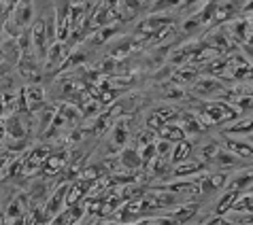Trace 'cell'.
I'll list each match as a JSON object with an SVG mask.
<instances>
[{
  "label": "cell",
  "instance_id": "6da1fadb",
  "mask_svg": "<svg viewBox=\"0 0 253 225\" xmlns=\"http://www.w3.org/2000/svg\"><path fill=\"white\" fill-rule=\"evenodd\" d=\"M253 185V168H245L241 172H234L232 177L228 179V185L226 189L228 191H236V193H243Z\"/></svg>",
  "mask_w": 253,
  "mask_h": 225
},
{
  "label": "cell",
  "instance_id": "7a4b0ae2",
  "mask_svg": "<svg viewBox=\"0 0 253 225\" xmlns=\"http://www.w3.org/2000/svg\"><path fill=\"white\" fill-rule=\"evenodd\" d=\"M226 151L234 153L236 157H241L243 161H253V145H249L247 140H236V138H226L223 140Z\"/></svg>",
  "mask_w": 253,
  "mask_h": 225
},
{
  "label": "cell",
  "instance_id": "3957f363",
  "mask_svg": "<svg viewBox=\"0 0 253 225\" xmlns=\"http://www.w3.org/2000/svg\"><path fill=\"white\" fill-rule=\"evenodd\" d=\"M202 161H187V164H177L174 168V177H187V174H196L202 170Z\"/></svg>",
  "mask_w": 253,
  "mask_h": 225
},
{
  "label": "cell",
  "instance_id": "277c9868",
  "mask_svg": "<svg viewBox=\"0 0 253 225\" xmlns=\"http://www.w3.org/2000/svg\"><path fill=\"white\" fill-rule=\"evenodd\" d=\"M162 136H164L166 140H183V136H185V132L181 130V128H170V125H166V128H162Z\"/></svg>",
  "mask_w": 253,
  "mask_h": 225
},
{
  "label": "cell",
  "instance_id": "5b68a950",
  "mask_svg": "<svg viewBox=\"0 0 253 225\" xmlns=\"http://www.w3.org/2000/svg\"><path fill=\"white\" fill-rule=\"evenodd\" d=\"M187 151H192V147H189L187 143H179L177 145V149H174V155H172V161L174 164H181L183 159H187L189 157V153Z\"/></svg>",
  "mask_w": 253,
  "mask_h": 225
},
{
  "label": "cell",
  "instance_id": "8992f818",
  "mask_svg": "<svg viewBox=\"0 0 253 225\" xmlns=\"http://www.w3.org/2000/svg\"><path fill=\"white\" fill-rule=\"evenodd\" d=\"M122 161H124V166L126 168H138V164H140V157H138V153H134V151H124L122 153Z\"/></svg>",
  "mask_w": 253,
  "mask_h": 225
},
{
  "label": "cell",
  "instance_id": "52a82bcc",
  "mask_svg": "<svg viewBox=\"0 0 253 225\" xmlns=\"http://www.w3.org/2000/svg\"><path fill=\"white\" fill-rule=\"evenodd\" d=\"M113 140H115L117 147H119V145H126V140H128V130H126V125H117Z\"/></svg>",
  "mask_w": 253,
  "mask_h": 225
},
{
  "label": "cell",
  "instance_id": "ba28073f",
  "mask_svg": "<svg viewBox=\"0 0 253 225\" xmlns=\"http://www.w3.org/2000/svg\"><path fill=\"white\" fill-rule=\"evenodd\" d=\"M198 19H192V22H185V30H194V28H198Z\"/></svg>",
  "mask_w": 253,
  "mask_h": 225
},
{
  "label": "cell",
  "instance_id": "9c48e42d",
  "mask_svg": "<svg viewBox=\"0 0 253 225\" xmlns=\"http://www.w3.org/2000/svg\"><path fill=\"white\" fill-rule=\"evenodd\" d=\"M245 11H253V2H249L247 6H245Z\"/></svg>",
  "mask_w": 253,
  "mask_h": 225
},
{
  "label": "cell",
  "instance_id": "30bf717a",
  "mask_svg": "<svg viewBox=\"0 0 253 225\" xmlns=\"http://www.w3.org/2000/svg\"><path fill=\"white\" fill-rule=\"evenodd\" d=\"M247 143H249V145H253V134H249V136H247Z\"/></svg>",
  "mask_w": 253,
  "mask_h": 225
},
{
  "label": "cell",
  "instance_id": "8fae6325",
  "mask_svg": "<svg viewBox=\"0 0 253 225\" xmlns=\"http://www.w3.org/2000/svg\"><path fill=\"white\" fill-rule=\"evenodd\" d=\"M245 193H253V185H251V187H249V189H247V191H245Z\"/></svg>",
  "mask_w": 253,
  "mask_h": 225
},
{
  "label": "cell",
  "instance_id": "7c38bea8",
  "mask_svg": "<svg viewBox=\"0 0 253 225\" xmlns=\"http://www.w3.org/2000/svg\"><path fill=\"white\" fill-rule=\"evenodd\" d=\"M251 24H253V19H251Z\"/></svg>",
  "mask_w": 253,
  "mask_h": 225
}]
</instances>
